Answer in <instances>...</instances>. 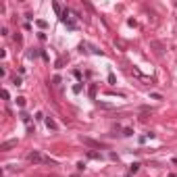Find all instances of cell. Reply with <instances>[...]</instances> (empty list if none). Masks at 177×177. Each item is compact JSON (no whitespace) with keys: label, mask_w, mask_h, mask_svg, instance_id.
<instances>
[{"label":"cell","mask_w":177,"mask_h":177,"mask_svg":"<svg viewBox=\"0 0 177 177\" xmlns=\"http://www.w3.org/2000/svg\"><path fill=\"white\" fill-rule=\"evenodd\" d=\"M27 160L33 163V165H50V167H56V165H59L54 158H50V156L42 154L40 150H31L29 154H27Z\"/></svg>","instance_id":"cell-1"},{"label":"cell","mask_w":177,"mask_h":177,"mask_svg":"<svg viewBox=\"0 0 177 177\" xmlns=\"http://www.w3.org/2000/svg\"><path fill=\"white\" fill-rule=\"evenodd\" d=\"M86 146H92V148H104V144H100V142H96V140H92V138H88V136H81L79 138Z\"/></svg>","instance_id":"cell-2"},{"label":"cell","mask_w":177,"mask_h":177,"mask_svg":"<svg viewBox=\"0 0 177 177\" xmlns=\"http://www.w3.org/2000/svg\"><path fill=\"white\" fill-rule=\"evenodd\" d=\"M15 146H17V140H6V142L0 144V150L6 152V150H11V148H15Z\"/></svg>","instance_id":"cell-3"},{"label":"cell","mask_w":177,"mask_h":177,"mask_svg":"<svg viewBox=\"0 0 177 177\" xmlns=\"http://www.w3.org/2000/svg\"><path fill=\"white\" fill-rule=\"evenodd\" d=\"M150 46L154 48V52H156L158 56H160V54H163V50H165V48H163V44H160L158 40H152V42H150Z\"/></svg>","instance_id":"cell-4"},{"label":"cell","mask_w":177,"mask_h":177,"mask_svg":"<svg viewBox=\"0 0 177 177\" xmlns=\"http://www.w3.org/2000/svg\"><path fill=\"white\" fill-rule=\"evenodd\" d=\"M46 127H48V129H52V131H56V129H59L56 121H54L52 117H46Z\"/></svg>","instance_id":"cell-5"},{"label":"cell","mask_w":177,"mask_h":177,"mask_svg":"<svg viewBox=\"0 0 177 177\" xmlns=\"http://www.w3.org/2000/svg\"><path fill=\"white\" fill-rule=\"evenodd\" d=\"M88 158H92V160H102V154H98V152H92V150H88Z\"/></svg>","instance_id":"cell-6"},{"label":"cell","mask_w":177,"mask_h":177,"mask_svg":"<svg viewBox=\"0 0 177 177\" xmlns=\"http://www.w3.org/2000/svg\"><path fill=\"white\" fill-rule=\"evenodd\" d=\"M140 167H142L140 163H131V165H129V173H131V175H133V173H138V171H140Z\"/></svg>","instance_id":"cell-7"},{"label":"cell","mask_w":177,"mask_h":177,"mask_svg":"<svg viewBox=\"0 0 177 177\" xmlns=\"http://www.w3.org/2000/svg\"><path fill=\"white\" fill-rule=\"evenodd\" d=\"M65 25H67V27H69L71 31H73V29H77V23H75L73 19H67V21H65Z\"/></svg>","instance_id":"cell-8"},{"label":"cell","mask_w":177,"mask_h":177,"mask_svg":"<svg viewBox=\"0 0 177 177\" xmlns=\"http://www.w3.org/2000/svg\"><path fill=\"white\" fill-rule=\"evenodd\" d=\"M90 98H92V100H96V86H94V84L90 86Z\"/></svg>","instance_id":"cell-9"},{"label":"cell","mask_w":177,"mask_h":177,"mask_svg":"<svg viewBox=\"0 0 177 177\" xmlns=\"http://www.w3.org/2000/svg\"><path fill=\"white\" fill-rule=\"evenodd\" d=\"M13 84H15V86H23V79H21V77H17V75H15V77H13Z\"/></svg>","instance_id":"cell-10"},{"label":"cell","mask_w":177,"mask_h":177,"mask_svg":"<svg viewBox=\"0 0 177 177\" xmlns=\"http://www.w3.org/2000/svg\"><path fill=\"white\" fill-rule=\"evenodd\" d=\"M17 106H21V108L25 106V98H23V96H19V98H17Z\"/></svg>","instance_id":"cell-11"},{"label":"cell","mask_w":177,"mask_h":177,"mask_svg":"<svg viewBox=\"0 0 177 177\" xmlns=\"http://www.w3.org/2000/svg\"><path fill=\"white\" fill-rule=\"evenodd\" d=\"M52 6H54V11H56V15H63V8H60V4H59V2H54Z\"/></svg>","instance_id":"cell-12"},{"label":"cell","mask_w":177,"mask_h":177,"mask_svg":"<svg viewBox=\"0 0 177 177\" xmlns=\"http://www.w3.org/2000/svg\"><path fill=\"white\" fill-rule=\"evenodd\" d=\"M52 86H60V75H54V77H52Z\"/></svg>","instance_id":"cell-13"},{"label":"cell","mask_w":177,"mask_h":177,"mask_svg":"<svg viewBox=\"0 0 177 177\" xmlns=\"http://www.w3.org/2000/svg\"><path fill=\"white\" fill-rule=\"evenodd\" d=\"M81 90H84V86H81V84H75V86H73V92H75V94H79Z\"/></svg>","instance_id":"cell-14"},{"label":"cell","mask_w":177,"mask_h":177,"mask_svg":"<svg viewBox=\"0 0 177 177\" xmlns=\"http://www.w3.org/2000/svg\"><path fill=\"white\" fill-rule=\"evenodd\" d=\"M123 136H125V138H129V136H133V129H129V127H127V129H123Z\"/></svg>","instance_id":"cell-15"},{"label":"cell","mask_w":177,"mask_h":177,"mask_svg":"<svg viewBox=\"0 0 177 177\" xmlns=\"http://www.w3.org/2000/svg\"><path fill=\"white\" fill-rule=\"evenodd\" d=\"M38 54H40V50H38V48H33V50H31V52H29V59H35Z\"/></svg>","instance_id":"cell-16"},{"label":"cell","mask_w":177,"mask_h":177,"mask_svg":"<svg viewBox=\"0 0 177 177\" xmlns=\"http://www.w3.org/2000/svg\"><path fill=\"white\" fill-rule=\"evenodd\" d=\"M35 23H38V27H42V29H44V27H46V25H48V23H46V21H42V19H38V21H35Z\"/></svg>","instance_id":"cell-17"},{"label":"cell","mask_w":177,"mask_h":177,"mask_svg":"<svg viewBox=\"0 0 177 177\" xmlns=\"http://www.w3.org/2000/svg\"><path fill=\"white\" fill-rule=\"evenodd\" d=\"M63 65H65V59H59V60H56V69H60Z\"/></svg>","instance_id":"cell-18"},{"label":"cell","mask_w":177,"mask_h":177,"mask_svg":"<svg viewBox=\"0 0 177 177\" xmlns=\"http://www.w3.org/2000/svg\"><path fill=\"white\" fill-rule=\"evenodd\" d=\"M79 50L81 52H88V44H79Z\"/></svg>","instance_id":"cell-19"},{"label":"cell","mask_w":177,"mask_h":177,"mask_svg":"<svg viewBox=\"0 0 177 177\" xmlns=\"http://www.w3.org/2000/svg\"><path fill=\"white\" fill-rule=\"evenodd\" d=\"M150 98H154V100H160V98H163V96H160V94H156V92H154V94H150Z\"/></svg>","instance_id":"cell-20"},{"label":"cell","mask_w":177,"mask_h":177,"mask_svg":"<svg viewBox=\"0 0 177 177\" xmlns=\"http://www.w3.org/2000/svg\"><path fill=\"white\" fill-rule=\"evenodd\" d=\"M98 106H102V108H111V104H106V102H96Z\"/></svg>","instance_id":"cell-21"},{"label":"cell","mask_w":177,"mask_h":177,"mask_svg":"<svg viewBox=\"0 0 177 177\" xmlns=\"http://www.w3.org/2000/svg\"><path fill=\"white\" fill-rule=\"evenodd\" d=\"M173 163H175V165H177V156H175V158H173Z\"/></svg>","instance_id":"cell-22"},{"label":"cell","mask_w":177,"mask_h":177,"mask_svg":"<svg viewBox=\"0 0 177 177\" xmlns=\"http://www.w3.org/2000/svg\"><path fill=\"white\" fill-rule=\"evenodd\" d=\"M175 6H177V2H175Z\"/></svg>","instance_id":"cell-23"}]
</instances>
